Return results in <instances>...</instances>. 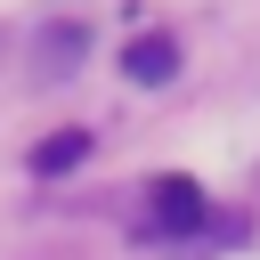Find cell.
I'll return each mask as SVG.
<instances>
[{
  "label": "cell",
  "mask_w": 260,
  "mask_h": 260,
  "mask_svg": "<svg viewBox=\"0 0 260 260\" xmlns=\"http://www.w3.org/2000/svg\"><path fill=\"white\" fill-rule=\"evenodd\" d=\"M146 211H154V228L187 236V228H203V187L171 171V179H154V187H146Z\"/></svg>",
  "instance_id": "1"
},
{
  "label": "cell",
  "mask_w": 260,
  "mask_h": 260,
  "mask_svg": "<svg viewBox=\"0 0 260 260\" xmlns=\"http://www.w3.org/2000/svg\"><path fill=\"white\" fill-rule=\"evenodd\" d=\"M122 73H130L138 89L171 81V73H179V41H171V32H146V41H130V49H122Z\"/></svg>",
  "instance_id": "2"
},
{
  "label": "cell",
  "mask_w": 260,
  "mask_h": 260,
  "mask_svg": "<svg viewBox=\"0 0 260 260\" xmlns=\"http://www.w3.org/2000/svg\"><path fill=\"white\" fill-rule=\"evenodd\" d=\"M89 146H98L89 130H49V138L32 146V171H41V179H65L73 162H89Z\"/></svg>",
  "instance_id": "3"
},
{
  "label": "cell",
  "mask_w": 260,
  "mask_h": 260,
  "mask_svg": "<svg viewBox=\"0 0 260 260\" xmlns=\"http://www.w3.org/2000/svg\"><path fill=\"white\" fill-rule=\"evenodd\" d=\"M41 57H49V73H65V57H81V32H73V24H57V32L41 41Z\"/></svg>",
  "instance_id": "4"
}]
</instances>
